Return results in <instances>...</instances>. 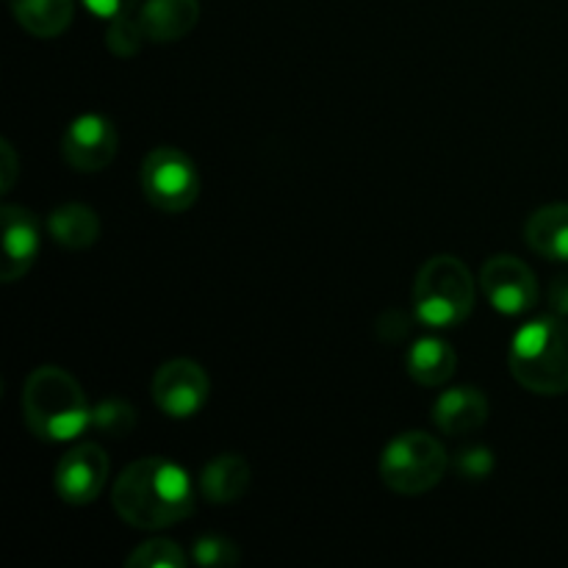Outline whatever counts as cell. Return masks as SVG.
I'll return each instance as SVG.
<instances>
[{"mask_svg": "<svg viewBox=\"0 0 568 568\" xmlns=\"http://www.w3.org/2000/svg\"><path fill=\"white\" fill-rule=\"evenodd\" d=\"M111 503L125 525L164 530L194 514L197 491L183 466L166 458H139L116 477Z\"/></svg>", "mask_w": 568, "mask_h": 568, "instance_id": "6da1fadb", "label": "cell"}, {"mask_svg": "<svg viewBox=\"0 0 568 568\" xmlns=\"http://www.w3.org/2000/svg\"><path fill=\"white\" fill-rule=\"evenodd\" d=\"M22 416L42 442H72L92 422L81 383L61 366H39L22 388Z\"/></svg>", "mask_w": 568, "mask_h": 568, "instance_id": "7a4b0ae2", "label": "cell"}, {"mask_svg": "<svg viewBox=\"0 0 568 568\" xmlns=\"http://www.w3.org/2000/svg\"><path fill=\"white\" fill-rule=\"evenodd\" d=\"M510 375L527 392L558 397L568 392V322L541 316L510 342Z\"/></svg>", "mask_w": 568, "mask_h": 568, "instance_id": "3957f363", "label": "cell"}, {"mask_svg": "<svg viewBox=\"0 0 568 568\" xmlns=\"http://www.w3.org/2000/svg\"><path fill=\"white\" fill-rule=\"evenodd\" d=\"M477 286L469 266L455 255H436L419 270L414 283V308L422 325L458 327L475 308Z\"/></svg>", "mask_w": 568, "mask_h": 568, "instance_id": "277c9868", "label": "cell"}, {"mask_svg": "<svg viewBox=\"0 0 568 568\" xmlns=\"http://www.w3.org/2000/svg\"><path fill=\"white\" fill-rule=\"evenodd\" d=\"M447 449L430 433L410 430L394 438L381 458V477L392 491L416 497L442 483L447 471Z\"/></svg>", "mask_w": 568, "mask_h": 568, "instance_id": "5b68a950", "label": "cell"}, {"mask_svg": "<svg viewBox=\"0 0 568 568\" xmlns=\"http://www.w3.org/2000/svg\"><path fill=\"white\" fill-rule=\"evenodd\" d=\"M144 197L164 214L189 211L200 197V172L178 148H155L142 161Z\"/></svg>", "mask_w": 568, "mask_h": 568, "instance_id": "8992f818", "label": "cell"}, {"mask_svg": "<svg viewBox=\"0 0 568 568\" xmlns=\"http://www.w3.org/2000/svg\"><path fill=\"white\" fill-rule=\"evenodd\" d=\"M480 288L499 314H527L538 303L536 272L516 255H494L480 270Z\"/></svg>", "mask_w": 568, "mask_h": 568, "instance_id": "52a82bcc", "label": "cell"}, {"mask_svg": "<svg viewBox=\"0 0 568 568\" xmlns=\"http://www.w3.org/2000/svg\"><path fill=\"white\" fill-rule=\"evenodd\" d=\"M211 381L200 364L189 358L166 361L153 377V403L170 419H192L209 399Z\"/></svg>", "mask_w": 568, "mask_h": 568, "instance_id": "ba28073f", "label": "cell"}, {"mask_svg": "<svg viewBox=\"0 0 568 568\" xmlns=\"http://www.w3.org/2000/svg\"><path fill=\"white\" fill-rule=\"evenodd\" d=\"M116 128L103 114H81L67 125L61 136V155L78 172H100L114 161Z\"/></svg>", "mask_w": 568, "mask_h": 568, "instance_id": "9c48e42d", "label": "cell"}, {"mask_svg": "<svg viewBox=\"0 0 568 568\" xmlns=\"http://www.w3.org/2000/svg\"><path fill=\"white\" fill-rule=\"evenodd\" d=\"M105 480H109V455L100 444H78L55 469V491L67 505H92L103 494Z\"/></svg>", "mask_w": 568, "mask_h": 568, "instance_id": "30bf717a", "label": "cell"}, {"mask_svg": "<svg viewBox=\"0 0 568 568\" xmlns=\"http://www.w3.org/2000/svg\"><path fill=\"white\" fill-rule=\"evenodd\" d=\"M3 261H0V281L14 283L33 266L39 255V222L22 205H3Z\"/></svg>", "mask_w": 568, "mask_h": 568, "instance_id": "8fae6325", "label": "cell"}, {"mask_svg": "<svg viewBox=\"0 0 568 568\" xmlns=\"http://www.w3.org/2000/svg\"><path fill=\"white\" fill-rule=\"evenodd\" d=\"M488 405L486 394L475 386H455L444 392L433 405V422L447 436H469L477 433L488 422Z\"/></svg>", "mask_w": 568, "mask_h": 568, "instance_id": "7c38bea8", "label": "cell"}, {"mask_svg": "<svg viewBox=\"0 0 568 568\" xmlns=\"http://www.w3.org/2000/svg\"><path fill=\"white\" fill-rule=\"evenodd\" d=\"M200 20V0H148L139 9V26H142L148 42H178L189 37Z\"/></svg>", "mask_w": 568, "mask_h": 568, "instance_id": "4fadbf2b", "label": "cell"}, {"mask_svg": "<svg viewBox=\"0 0 568 568\" xmlns=\"http://www.w3.org/2000/svg\"><path fill=\"white\" fill-rule=\"evenodd\" d=\"M250 477H253V471L242 455H216L200 471V494L211 505H233L247 494Z\"/></svg>", "mask_w": 568, "mask_h": 568, "instance_id": "5bb4252c", "label": "cell"}, {"mask_svg": "<svg viewBox=\"0 0 568 568\" xmlns=\"http://www.w3.org/2000/svg\"><path fill=\"white\" fill-rule=\"evenodd\" d=\"M525 242L541 258L568 264V203H552L532 211L525 225Z\"/></svg>", "mask_w": 568, "mask_h": 568, "instance_id": "9a60e30c", "label": "cell"}, {"mask_svg": "<svg viewBox=\"0 0 568 568\" xmlns=\"http://www.w3.org/2000/svg\"><path fill=\"white\" fill-rule=\"evenodd\" d=\"M405 366L419 386L436 388L453 381L455 369H458V355H455L453 344L444 342V338L425 336L410 347Z\"/></svg>", "mask_w": 568, "mask_h": 568, "instance_id": "2e32d148", "label": "cell"}, {"mask_svg": "<svg viewBox=\"0 0 568 568\" xmlns=\"http://www.w3.org/2000/svg\"><path fill=\"white\" fill-rule=\"evenodd\" d=\"M14 20L37 39H55L70 28L75 3L72 0H9Z\"/></svg>", "mask_w": 568, "mask_h": 568, "instance_id": "e0dca14e", "label": "cell"}, {"mask_svg": "<svg viewBox=\"0 0 568 568\" xmlns=\"http://www.w3.org/2000/svg\"><path fill=\"white\" fill-rule=\"evenodd\" d=\"M48 233L67 250H87L100 239V220L89 205L67 203L48 216Z\"/></svg>", "mask_w": 568, "mask_h": 568, "instance_id": "ac0fdd59", "label": "cell"}, {"mask_svg": "<svg viewBox=\"0 0 568 568\" xmlns=\"http://www.w3.org/2000/svg\"><path fill=\"white\" fill-rule=\"evenodd\" d=\"M128 568H186L189 555L178 547L175 541L166 538H153L144 541L142 547L133 549L125 560Z\"/></svg>", "mask_w": 568, "mask_h": 568, "instance_id": "d6986e66", "label": "cell"}, {"mask_svg": "<svg viewBox=\"0 0 568 568\" xmlns=\"http://www.w3.org/2000/svg\"><path fill=\"white\" fill-rule=\"evenodd\" d=\"M92 425L109 438H125L136 427V408L122 399H103L92 408Z\"/></svg>", "mask_w": 568, "mask_h": 568, "instance_id": "ffe728a7", "label": "cell"}, {"mask_svg": "<svg viewBox=\"0 0 568 568\" xmlns=\"http://www.w3.org/2000/svg\"><path fill=\"white\" fill-rule=\"evenodd\" d=\"M239 547L227 536H216V532H205L194 541L192 560L205 568H227L239 564Z\"/></svg>", "mask_w": 568, "mask_h": 568, "instance_id": "44dd1931", "label": "cell"}, {"mask_svg": "<svg viewBox=\"0 0 568 568\" xmlns=\"http://www.w3.org/2000/svg\"><path fill=\"white\" fill-rule=\"evenodd\" d=\"M148 42L142 26H139V17H120V20H111L109 31H105V44L114 55L120 59H131L142 50V44Z\"/></svg>", "mask_w": 568, "mask_h": 568, "instance_id": "7402d4cb", "label": "cell"}, {"mask_svg": "<svg viewBox=\"0 0 568 568\" xmlns=\"http://www.w3.org/2000/svg\"><path fill=\"white\" fill-rule=\"evenodd\" d=\"M494 453L488 447H469L458 455V475L471 483H480L491 477Z\"/></svg>", "mask_w": 568, "mask_h": 568, "instance_id": "603a6c76", "label": "cell"}, {"mask_svg": "<svg viewBox=\"0 0 568 568\" xmlns=\"http://www.w3.org/2000/svg\"><path fill=\"white\" fill-rule=\"evenodd\" d=\"M92 14H98L100 20H120V17L133 14V9L139 6V0H83Z\"/></svg>", "mask_w": 568, "mask_h": 568, "instance_id": "cb8c5ba5", "label": "cell"}, {"mask_svg": "<svg viewBox=\"0 0 568 568\" xmlns=\"http://www.w3.org/2000/svg\"><path fill=\"white\" fill-rule=\"evenodd\" d=\"M547 300H549V308H552L555 314L568 316V272H564V275H558L552 283H549Z\"/></svg>", "mask_w": 568, "mask_h": 568, "instance_id": "d4e9b609", "label": "cell"}, {"mask_svg": "<svg viewBox=\"0 0 568 568\" xmlns=\"http://www.w3.org/2000/svg\"><path fill=\"white\" fill-rule=\"evenodd\" d=\"M0 159H3V170H0V189L9 192L14 186V178H17V153L9 142L0 144Z\"/></svg>", "mask_w": 568, "mask_h": 568, "instance_id": "484cf974", "label": "cell"}, {"mask_svg": "<svg viewBox=\"0 0 568 568\" xmlns=\"http://www.w3.org/2000/svg\"><path fill=\"white\" fill-rule=\"evenodd\" d=\"M377 325H388L392 327V333L386 336V342H397V338H405V333H408V316L403 314V311H388V314L381 316V322Z\"/></svg>", "mask_w": 568, "mask_h": 568, "instance_id": "4316f807", "label": "cell"}]
</instances>
